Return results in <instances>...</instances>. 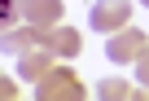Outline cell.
Segmentation results:
<instances>
[{"instance_id":"6da1fadb","label":"cell","mask_w":149,"mask_h":101,"mask_svg":"<svg viewBox=\"0 0 149 101\" xmlns=\"http://www.w3.org/2000/svg\"><path fill=\"white\" fill-rule=\"evenodd\" d=\"M35 97L40 101H79L84 97V83H79V75L66 70V66H48L35 79Z\"/></svg>"},{"instance_id":"7a4b0ae2","label":"cell","mask_w":149,"mask_h":101,"mask_svg":"<svg viewBox=\"0 0 149 101\" xmlns=\"http://www.w3.org/2000/svg\"><path fill=\"white\" fill-rule=\"evenodd\" d=\"M127 18H132V5H127V0H97V5L88 9V27H92L97 35H114V31H123Z\"/></svg>"},{"instance_id":"3957f363","label":"cell","mask_w":149,"mask_h":101,"mask_svg":"<svg viewBox=\"0 0 149 101\" xmlns=\"http://www.w3.org/2000/svg\"><path fill=\"white\" fill-rule=\"evenodd\" d=\"M13 9H18V18H22L26 27L48 31V27H57V18H61V0H13Z\"/></svg>"},{"instance_id":"277c9868","label":"cell","mask_w":149,"mask_h":101,"mask_svg":"<svg viewBox=\"0 0 149 101\" xmlns=\"http://www.w3.org/2000/svg\"><path fill=\"white\" fill-rule=\"evenodd\" d=\"M40 44L53 53V57H74V53H79L84 48V40H79V31H74V27H48V31H40Z\"/></svg>"},{"instance_id":"5b68a950","label":"cell","mask_w":149,"mask_h":101,"mask_svg":"<svg viewBox=\"0 0 149 101\" xmlns=\"http://www.w3.org/2000/svg\"><path fill=\"white\" fill-rule=\"evenodd\" d=\"M140 48H145V35H140L136 27L114 31V35H110V44H105L110 62H136V57H140Z\"/></svg>"},{"instance_id":"8992f818","label":"cell","mask_w":149,"mask_h":101,"mask_svg":"<svg viewBox=\"0 0 149 101\" xmlns=\"http://www.w3.org/2000/svg\"><path fill=\"white\" fill-rule=\"evenodd\" d=\"M53 66V53L44 48V44H35V48H26L22 53V62H18V79H26V83H35L44 70Z\"/></svg>"},{"instance_id":"52a82bcc","label":"cell","mask_w":149,"mask_h":101,"mask_svg":"<svg viewBox=\"0 0 149 101\" xmlns=\"http://www.w3.org/2000/svg\"><path fill=\"white\" fill-rule=\"evenodd\" d=\"M40 44V31L35 27H9V31H0V53H26V48H35Z\"/></svg>"},{"instance_id":"ba28073f","label":"cell","mask_w":149,"mask_h":101,"mask_svg":"<svg viewBox=\"0 0 149 101\" xmlns=\"http://www.w3.org/2000/svg\"><path fill=\"white\" fill-rule=\"evenodd\" d=\"M97 97H105V101H110V97H114V101H123V97L140 101V92H136L127 79H101V83H97Z\"/></svg>"},{"instance_id":"9c48e42d","label":"cell","mask_w":149,"mask_h":101,"mask_svg":"<svg viewBox=\"0 0 149 101\" xmlns=\"http://www.w3.org/2000/svg\"><path fill=\"white\" fill-rule=\"evenodd\" d=\"M136 79H140V88H149V44H145L140 57H136Z\"/></svg>"},{"instance_id":"30bf717a","label":"cell","mask_w":149,"mask_h":101,"mask_svg":"<svg viewBox=\"0 0 149 101\" xmlns=\"http://www.w3.org/2000/svg\"><path fill=\"white\" fill-rule=\"evenodd\" d=\"M9 22H18V9L13 0H0V31H9Z\"/></svg>"},{"instance_id":"8fae6325","label":"cell","mask_w":149,"mask_h":101,"mask_svg":"<svg viewBox=\"0 0 149 101\" xmlns=\"http://www.w3.org/2000/svg\"><path fill=\"white\" fill-rule=\"evenodd\" d=\"M0 97H5V101H9V97H18V88H13V79H9V75H0Z\"/></svg>"},{"instance_id":"7c38bea8","label":"cell","mask_w":149,"mask_h":101,"mask_svg":"<svg viewBox=\"0 0 149 101\" xmlns=\"http://www.w3.org/2000/svg\"><path fill=\"white\" fill-rule=\"evenodd\" d=\"M136 5H145V9H149V0H136Z\"/></svg>"}]
</instances>
